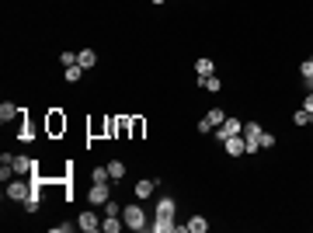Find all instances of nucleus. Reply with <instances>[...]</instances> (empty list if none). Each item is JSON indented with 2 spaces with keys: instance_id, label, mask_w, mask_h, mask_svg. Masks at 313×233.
<instances>
[{
  "instance_id": "nucleus-9",
  "label": "nucleus",
  "mask_w": 313,
  "mask_h": 233,
  "mask_svg": "<svg viewBox=\"0 0 313 233\" xmlns=\"http://www.w3.org/2000/svg\"><path fill=\"white\" fill-rule=\"evenodd\" d=\"M154 216L174 220V198H156V212H154Z\"/></svg>"
},
{
  "instance_id": "nucleus-11",
  "label": "nucleus",
  "mask_w": 313,
  "mask_h": 233,
  "mask_svg": "<svg viewBox=\"0 0 313 233\" xmlns=\"http://www.w3.org/2000/svg\"><path fill=\"white\" fill-rule=\"evenodd\" d=\"M206 122H209L212 129H220V126L226 122V112H223V108H209V115H206Z\"/></svg>"
},
{
  "instance_id": "nucleus-21",
  "label": "nucleus",
  "mask_w": 313,
  "mask_h": 233,
  "mask_svg": "<svg viewBox=\"0 0 313 233\" xmlns=\"http://www.w3.org/2000/svg\"><path fill=\"white\" fill-rule=\"evenodd\" d=\"M108 174H112L115 181H122V178H126V164H122V160H112V164H108Z\"/></svg>"
},
{
  "instance_id": "nucleus-26",
  "label": "nucleus",
  "mask_w": 313,
  "mask_h": 233,
  "mask_svg": "<svg viewBox=\"0 0 313 233\" xmlns=\"http://www.w3.org/2000/svg\"><path fill=\"white\" fill-rule=\"evenodd\" d=\"M275 146V136L272 132H261V150H272Z\"/></svg>"
},
{
  "instance_id": "nucleus-1",
  "label": "nucleus",
  "mask_w": 313,
  "mask_h": 233,
  "mask_svg": "<svg viewBox=\"0 0 313 233\" xmlns=\"http://www.w3.org/2000/svg\"><path fill=\"white\" fill-rule=\"evenodd\" d=\"M122 220H126L129 230H136V233H143L150 226V223H146V212H143L140 206H126V209H122Z\"/></svg>"
},
{
  "instance_id": "nucleus-28",
  "label": "nucleus",
  "mask_w": 313,
  "mask_h": 233,
  "mask_svg": "<svg viewBox=\"0 0 313 233\" xmlns=\"http://www.w3.org/2000/svg\"><path fill=\"white\" fill-rule=\"evenodd\" d=\"M300 74H303V80H313V60H306V63L300 66Z\"/></svg>"
},
{
  "instance_id": "nucleus-7",
  "label": "nucleus",
  "mask_w": 313,
  "mask_h": 233,
  "mask_svg": "<svg viewBox=\"0 0 313 233\" xmlns=\"http://www.w3.org/2000/svg\"><path fill=\"white\" fill-rule=\"evenodd\" d=\"M150 230L154 233H178V223H174V220H164V216H154Z\"/></svg>"
},
{
  "instance_id": "nucleus-5",
  "label": "nucleus",
  "mask_w": 313,
  "mask_h": 233,
  "mask_svg": "<svg viewBox=\"0 0 313 233\" xmlns=\"http://www.w3.org/2000/svg\"><path fill=\"white\" fill-rule=\"evenodd\" d=\"M77 226H80V230H84V233H94V230H101V220H98L94 212H80Z\"/></svg>"
},
{
  "instance_id": "nucleus-19",
  "label": "nucleus",
  "mask_w": 313,
  "mask_h": 233,
  "mask_svg": "<svg viewBox=\"0 0 313 233\" xmlns=\"http://www.w3.org/2000/svg\"><path fill=\"white\" fill-rule=\"evenodd\" d=\"M198 84H202V87H206L209 94H216V90H223V80L216 77V74H212V77H206V80H198Z\"/></svg>"
},
{
  "instance_id": "nucleus-18",
  "label": "nucleus",
  "mask_w": 313,
  "mask_h": 233,
  "mask_svg": "<svg viewBox=\"0 0 313 233\" xmlns=\"http://www.w3.org/2000/svg\"><path fill=\"white\" fill-rule=\"evenodd\" d=\"M108 178H112L108 167H94V170H90V184H108Z\"/></svg>"
},
{
  "instance_id": "nucleus-27",
  "label": "nucleus",
  "mask_w": 313,
  "mask_h": 233,
  "mask_svg": "<svg viewBox=\"0 0 313 233\" xmlns=\"http://www.w3.org/2000/svg\"><path fill=\"white\" fill-rule=\"evenodd\" d=\"M104 216H118V202H115V198L104 202Z\"/></svg>"
},
{
  "instance_id": "nucleus-23",
  "label": "nucleus",
  "mask_w": 313,
  "mask_h": 233,
  "mask_svg": "<svg viewBox=\"0 0 313 233\" xmlns=\"http://www.w3.org/2000/svg\"><path fill=\"white\" fill-rule=\"evenodd\" d=\"M80 77H84V66H80V63L77 66H66V80H70V84H77Z\"/></svg>"
},
{
  "instance_id": "nucleus-17",
  "label": "nucleus",
  "mask_w": 313,
  "mask_h": 233,
  "mask_svg": "<svg viewBox=\"0 0 313 233\" xmlns=\"http://www.w3.org/2000/svg\"><path fill=\"white\" fill-rule=\"evenodd\" d=\"M261 132H264V129H261L258 122H244V140H261Z\"/></svg>"
},
{
  "instance_id": "nucleus-3",
  "label": "nucleus",
  "mask_w": 313,
  "mask_h": 233,
  "mask_svg": "<svg viewBox=\"0 0 313 233\" xmlns=\"http://www.w3.org/2000/svg\"><path fill=\"white\" fill-rule=\"evenodd\" d=\"M223 146H226V154L230 156H244L247 154V140H244V132H240V136H226Z\"/></svg>"
},
{
  "instance_id": "nucleus-25",
  "label": "nucleus",
  "mask_w": 313,
  "mask_h": 233,
  "mask_svg": "<svg viewBox=\"0 0 313 233\" xmlns=\"http://www.w3.org/2000/svg\"><path fill=\"white\" fill-rule=\"evenodd\" d=\"M292 122H296V126H310V112H306V108H303V112H296V115H292Z\"/></svg>"
},
{
  "instance_id": "nucleus-13",
  "label": "nucleus",
  "mask_w": 313,
  "mask_h": 233,
  "mask_svg": "<svg viewBox=\"0 0 313 233\" xmlns=\"http://www.w3.org/2000/svg\"><path fill=\"white\" fill-rule=\"evenodd\" d=\"M184 230H188V233H206V230H209V223H206L202 216H192V220L184 223Z\"/></svg>"
},
{
  "instance_id": "nucleus-29",
  "label": "nucleus",
  "mask_w": 313,
  "mask_h": 233,
  "mask_svg": "<svg viewBox=\"0 0 313 233\" xmlns=\"http://www.w3.org/2000/svg\"><path fill=\"white\" fill-rule=\"evenodd\" d=\"M129 129H132V136L140 140V132H143V122H140V118H132V122H129Z\"/></svg>"
},
{
  "instance_id": "nucleus-10",
  "label": "nucleus",
  "mask_w": 313,
  "mask_h": 233,
  "mask_svg": "<svg viewBox=\"0 0 313 233\" xmlns=\"http://www.w3.org/2000/svg\"><path fill=\"white\" fill-rule=\"evenodd\" d=\"M212 70H216V66H212V60H209V56H202V60L195 63V74H198V80L212 77Z\"/></svg>"
},
{
  "instance_id": "nucleus-6",
  "label": "nucleus",
  "mask_w": 313,
  "mask_h": 233,
  "mask_svg": "<svg viewBox=\"0 0 313 233\" xmlns=\"http://www.w3.org/2000/svg\"><path fill=\"white\" fill-rule=\"evenodd\" d=\"M108 198H112L108 184H90V206H104Z\"/></svg>"
},
{
  "instance_id": "nucleus-4",
  "label": "nucleus",
  "mask_w": 313,
  "mask_h": 233,
  "mask_svg": "<svg viewBox=\"0 0 313 233\" xmlns=\"http://www.w3.org/2000/svg\"><path fill=\"white\" fill-rule=\"evenodd\" d=\"M32 192H35V188H28L24 181H10V188H7V198H14V202H24Z\"/></svg>"
},
{
  "instance_id": "nucleus-8",
  "label": "nucleus",
  "mask_w": 313,
  "mask_h": 233,
  "mask_svg": "<svg viewBox=\"0 0 313 233\" xmlns=\"http://www.w3.org/2000/svg\"><path fill=\"white\" fill-rule=\"evenodd\" d=\"M10 167H14V174H35V160H28V156H14Z\"/></svg>"
},
{
  "instance_id": "nucleus-24",
  "label": "nucleus",
  "mask_w": 313,
  "mask_h": 233,
  "mask_svg": "<svg viewBox=\"0 0 313 233\" xmlns=\"http://www.w3.org/2000/svg\"><path fill=\"white\" fill-rule=\"evenodd\" d=\"M60 63H63V70H66V66H77V52H63Z\"/></svg>"
},
{
  "instance_id": "nucleus-33",
  "label": "nucleus",
  "mask_w": 313,
  "mask_h": 233,
  "mask_svg": "<svg viewBox=\"0 0 313 233\" xmlns=\"http://www.w3.org/2000/svg\"><path fill=\"white\" fill-rule=\"evenodd\" d=\"M310 90H313V80H310Z\"/></svg>"
},
{
  "instance_id": "nucleus-15",
  "label": "nucleus",
  "mask_w": 313,
  "mask_h": 233,
  "mask_svg": "<svg viewBox=\"0 0 313 233\" xmlns=\"http://www.w3.org/2000/svg\"><path fill=\"white\" fill-rule=\"evenodd\" d=\"M21 206H24V212H38V206H42V195H38V188H35V192H32V195H28Z\"/></svg>"
},
{
  "instance_id": "nucleus-2",
  "label": "nucleus",
  "mask_w": 313,
  "mask_h": 233,
  "mask_svg": "<svg viewBox=\"0 0 313 233\" xmlns=\"http://www.w3.org/2000/svg\"><path fill=\"white\" fill-rule=\"evenodd\" d=\"M212 132H216V140H226V136H240V132H244V122L230 115V118H226V122H223L220 129H212Z\"/></svg>"
},
{
  "instance_id": "nucleus-12",
  "label": "nucleus",
  "mask_w": 313,
  "mask_h": 233,
  "mask_svg": "<svg viewBox=\"0 0 313 233\" xmlns=\"http://www.w3.org/2000/svg\"><path fill=\"white\" fill-rule=\"evenodd\" d=\"M156 184H160V181H146V178H143V181L136 184V198H150V195H154V188H156Z\"/></svg>"
},
{
  "instance_id": "nucleus-31",
  "label": "nucleus",
  "mask_w": 313,
  "mask_h": 233,
  "mask_svg": "<svg viewBox=\"0 0 313 233\" xmlns=\"http://www.w3.org/2000/svg\"><path fill=\"white\" fill-rule=\"evenodd\" d=\"M150 4H164V0H150Z\"/></svg>"
},
{
  "instance_id": "nucleus-32",
  "label": "nucleus",
  "mask_w": 313,
  "mask_h": 233,
  "mask_svg": "<svg viewBox=\"0 0 313 233\" xmlns=\"http://www.w3.org/2000/svg\"><path fill=\"white\" fill-rule=\"evenodd\" d=\"M310 122H313V112H310Z\"/></svg>"
},
{
  "instance_id": "nucleus-14",
  "label": "nucleus",
  "mask_w": 313,
  "mask_h": 233,
  "mask_svg": "<svg viewBox=\"0 0 313 233\" xmlns=\"http://www.w3.org/2000/svg\"><path fill=\"white\" fill-rule=\"evenodd\" d=\"M63 129H66V118H63L60 112H52V115H49V132L56 136V132H63Z\"/></svg>"
},
{
  "instance_id": "nucleus-16",
  "label": "nucleus",
  "mask_w": 313,
  "mask_h": 233,
  "mask_svg": "<svg viewBox=\"0 0 313 233\" xmlns=\"http://www.w3.org/2000/svg\"><path fill=\"white\" fill-rule=\"evenodd\" d=\"M77 63L84 66V70H90V66L98 63V56H94V49H84V52H77Z\"/></svg>"
},
{
  "instance_id": "nucleus-30",
  "label": "nucleus",
  "mask_w": 313,
  "mask_h": 233,
  "mask_svg": "<svg viewBox=\"0 0 313 233\" xmlns=\"http://www.w3.org/2000/svg\"><path fill=\"white\" fill-rule=\"evenodd\" d=\"M303 108H306V112H313V90L306 94V101H303Z\"/></svg>"
},
{
  "instance_id": "nucleus-22",
  "label": "nucleus",
  "mask_w": 313,
  "mask_h": 233,
  "mask_svg": "<svg viewBox=\"0 0 313 233\" xmlns=\"http://www.w3.org/2000/svg\"><path fill=\"white\" fill-rule=\"evenodd\" d=\"M118 226H122L118 216H104V220H101V230H104V233H118Z\"/></svg>"
},
{
  "instance_id": "nucleus-20",
  "label": "nucleus",
  "mask_w": 313,
  "mask_h": 233,
  "mask_svg": "<svg viewBox=\"0 0 313 233\" xmlns=\"http://www.w3.org/2000/svg\"><path fill=\"white\" fill-rule=\"evenodd\" d=\"M14 115H18V108H14V104H10V101H4V104H0V122H4V126H7V122H10V118H14Z\"/></svg>"
}]
</instances>
